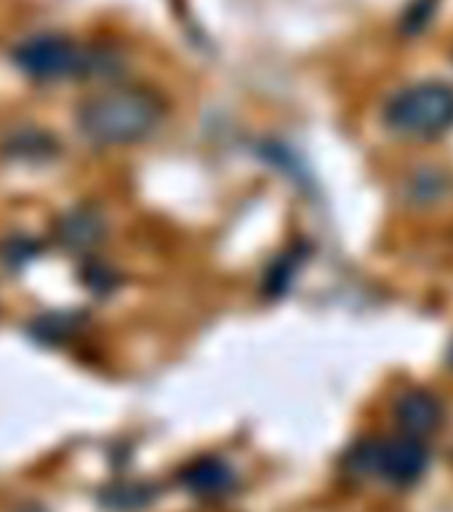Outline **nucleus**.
<instances>
[{
    "mask_svg": "<svg viewBox=\"0 0 453 512\" xmlns=\"http://www.w3.org/2000/svg\"><path fill=\"white\" fill-rule=\"evenodd\" d=\"M163 102L139 86L112 88L83 104L80 131L96 144H134L158 126Z\"/></svg>",
    "mask_w": 453,
    "mask_h": 512,
    "instance_id": "nucleus-1",
    "label": "nucleus"
},
{
    "mask_svg": "<svg viewBox=\"0 0 453 512\" xmlns=\"http://www.w3.org/2000/svg\"><path fill=\"white\" fill-rule=\"evenodd\" d=\"M387 126L408 139H435L453 126V88L438 80L395 94L384 110Z\"/></svg>",
    "mask_w": 453,
    "mask_h": 512,
    "instance_id": "nucleus-2",
    "label": "nucleus"
},
{
    "mask_svg": "<svg viewBox=\"0 0 453 512\" xmlns=\"http://www.w3.org/2000/svg\"><path fill=\"white\" fill-rule=\"evenodd\" d=\"M355 459H358V470L374 472L395 486H411L424 475L427 448L419 438L400 432L395 438L371 440L363 451L355 454Z\"/></svg>",
    "mask_w": 453,
    "mask_h": 512,
    "instance_id": "nucleus-3",
    "label": "nucleus"
},
{
    "mask_svg": "<svg viewBox=\"0 0 453 512\" xmlns=\"http://www.w3.org/2000/svg\"><path fill=\"white\" fill-rule=\"evenodd\" d=\"M16 64L35 78H62L80 67L78 48L56 35H40L16 48Z\"/></svg>",
    "mask_w": 453,
    "mask_h": 512,
    "instance_id": "nucleus-4",
    "label": "nucleus"
},
{
    "mask_svg": "<svg viewBox=\"0 0 453 512\" xmlns=\"http://www.w3.org/2000/svg\"><path fill=\"white\" fill-rule=\"evenodd\" d=\"M395 422L403 435L424 440L443 422V403L427 390H408L395 403Z\"/></svg>",
    "mask_w": 453,
    "mask_h": 512,
    "instance_id": "nucleus-5",
    "label": "nucleus"
},
{
    "mask_svg": "<svg viewBox=\"0 0 453 512\" xmlns=\"http://www.w3.org/2000/svg\"><path fill=\"white\" fill-rule=\"evenodd\" d=\"M182 483L187 491L198 496H222L232 488L235 475H232L230 464L222 462V459L203 456L182 472Z\"/></svg>",
    "mask_w": 453,
    "mask_h": 512,
    "instance_id": "nucleus-6",
    "label": "nucleus"
}]
</instances>
